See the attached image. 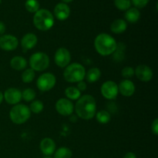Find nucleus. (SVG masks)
<instances>
[{"mask_svg":"<svg viewBox=\"0 0 158 158\" xmlns=\"http://www.w3.org/2000/svg\"><path fill=\"white\" fill-rule=\"evenodd\" d=\"M85 76V68L81 64L77 63L68 65L63 72L64 79L69 83H79L83 81Z\"/></svg>","mask_w":158,"mask_h":158,"instance_id":"4","label":"nucleus"},{"mask_svg":"<svg viewBox=\"0 0 158 158\" xmlns=\"http://www.w3.org/2000/svg\"><path fill=\"white\" fill-rule=\"evenodd\" d=\"M5 32H6V25L4 24V23L0 21V35H2Z\"/></svg>","mask_w":158,"mask_h":158,"instance_id":"34","label":"nucleus"},{"mask_svg":"<svg viewBox=\"0 0 158 158\" xmlns=\"http://www.w3.org/2000/svg\"><path fill=\"white\" fill-rule=\"evenodd\" d=\"M1 2H2V0H0V4H1Z\"/></svg>","mask_w":158,"mask_h":158,"instance_id":"39","label":"nucleus"},{"mask_svg":"<svg viewBox=\"0 0 158 158\" xmlns=\"http://www.w3.org/2000/svg\"><path fill=\"white\" fill-rule=\"evenodd\" d=\"M85 77H86L87 82H89V83H95L97 80H99V79L101 77V71L100 70L99 68H91L88 70Z\"/></svg>","mask_w":158,"mask_h":158,"instance_id":"21","label":"nucleus"},{"mask_svg":"<svg viewBox=\"0 0 158 158\" xmlns=\"http://www.w3.org/2000/svg\"><path fill=\"white\" fill-rule=\"evenodd\" d=\"M33 24L39 30H49L54 25L53 15L47 9H39L33 16Z\"/></svg>","mask_w":158,"mask_h":158,"instance_id":"3","label":"nucleus"},{"mask_svg":"<svg viewBox=\"0 0 158 158\" xmlns=\"http://www.w3.org/2000/svg\"><path fill=\"white\" fill-rule=\"evenodd\" d=\"M40 148L41 152L46 157L52 155L56 151V143L52 139L46 137L40 142Z\"/></svg>","mask_w":158,"mask_h":158,"instance_id":"14","label":"nucleus"},{"mask_svg":"<svg viewBox=\"0 0 158 158\" xmlns=\"http://www.w3.org/2000/svg\"><path fill=\"white\" fill-rule=\"evenodd\" d=\"M151 131L155 136L158 134V119H155L151 124Z\"/></svg>","mask_w":158,"mask_h":158,"instance_id":"32","label":"nucleus"},{"mask_svg":"<svg viewBox=\"0 0 158 158\" xmlns=\"http://www.w3.org/2000/svg\"><path fill=\"white\" fill-rule=\"evenodd\" d=\"M29 66L34 71H43L49 66V58L47 54L42 52H35L29 59Z\"/></svg>","mask_w":158,"mask_h":158,"instance_id":"6","label":"nucleus"},{"mask_svg":"<svg viewBox=\"0 0 158 158\" xmlns=\"http://www.w3.org/2000/svg\"><path fill=\"white\" fill-rule=\"evenodd\" d=\"M134 74L142 82H149L153 78V71L147 65H139L134 70Z\"/></svg>","mask_w":158,"mask_h":158,"instance_id":"13","label":"nucleus"},{"mask_svg":"<svg viewBox=\"0 0 158 158\" xmlns=\"http://www.w3.org/2000/svg\"><path fill=\"white\" fill-rule=\"evenodd\" d=\"M131 3L134 4L137 9H142L148 4L150 0H131Z\"/></svg>","mask_w":158,"mask_h":158,"instance_id":"31","label":"nucleus"},{"mask_svg":"<svg viewBox=\"0 0 158 158\" xmlns=\"http://www.w3.org/2000/svg\"><path fill=\"white\" fill-rule=\"evenodd\" d=\"M72 151L66 147L60 148L54 152V158H72Z\"/></svg>","mask_w":158,"mask_h":158,"instance_id":"23","label":"nucleus"},{"mask_svg":"<svg viewBox=\"0 0 158 158\" xmlns=\"http://www.w3.org/2000/svg\"><path fill=\"white\" fill-rule=\"evenodd\" d=\"M95 116L97 121L100 123H102V124H106V123H109L111 119L110 114L106 110L98 111L97 113H96Z\"/></svg>","mask_w":158,"mask_h":158,"instance_id":"24","label":"nucleus"},{"mask_svg":"<svg viewBox=\"0 0 158 158\" xmlns=\"http://www.w3.org/2000/svg\"><path fill=\"white\" fill-rule=\"evenodd\" d=\"M54 60L56 64L61 68L66 67L70 63L71 55L69 51L64 47L58 49L54 56Z\"/></svg>","mask_w":158,"mask_h":158,"instance_id":"9","label":"nucleus"},{"mask_svg":"<svg viewBox=\"0 0 158 158\" xmlns=\"http://www.w3.org/2000/svg\"><path fill=\"white\" fill-rule=\"evenodd\" d=\"M118 91L124 97H131L135 92V85L131 80H124L118 85Z\"/></svg>","mask_w":158,"mask_h":158,"instance_id":"16","label":"nucleus"},{"mask_svg":"<svg viewBox=\"0 0 158 158\" xmlns=\"http://www.w3.org/2000/svg\"><path fill=\"white\" fill-rule=\"evenodd\" d=\"M43 108H44V105H43V102L40 100H35L30 104L29 110L31 112L34 113V114H40L43 110Z\"/></svg>","mask_w":158,"mask_h":158,"instance_id":"29","label":"nucleus"},{"mask_svg":"<svg viewBox=\"0 0 158 158\" xmlns=\"http://www.w3.org/2000/svg\"><path fill=\"white\" fill-rule=\"evenodd\" d=\"M121 75L123 76V77H124L125 79L128 80V79L134 77V69H133L131 66H126V67H124L122 69Z\"/></svg>","mask_w":158,"mask_h":158,"instance_id":"30","label":"nucleus"},{"mask_svg":"<svg viewBox=\"0 0 158 158\" xmlns=\"http://www.w3.org/2000/svg\"><path fill=\"white\" fill-rule=\"evenodd\" d=\"M19 41L12 35H2L0 36V48L5 51H13L17 48Z\"/></svg>","mask_w":158,"mask_h":158,"instance_id":"11","label":"nucleus"},{"mask_svg":"<svg viewBox=\"0 0 158 158\" xmlns=\"http://www.w3.org/2000/svg\"><path fill=\"white\" fill-rule=\"evenodd\" d=\"M127 28V22L125 20L121 19H118L114 20L110 26V30L114 33L120 34L126 31Z\"/></svg>","mask_w":158,"mask_h":158,"instance_id":"18","label":"nucleus"},{"mask_svg":"<svg viewBox=\"0 0 158 158\" xmlns=\"http://www.w3.org/2000/svg\"><path fill=\"white\" fill-rule=\"evenodd\" d=\"M35 92L34 89H31V88H27V89H24L22 93V98L26 102H30L33 100L35 97Z\"/></svg>","mask_w":158,"mask_h":158,"instance_id":"28","label":"nucleus"},{"mask_svg":"<svg viewBox=\"0 0 158 158\" xmlns=\"http://www.w3.org/2000/svg\"><path fill=\"white\" fill-rule=\"evenodd\" d=\"M114 5L116 7L121 11H127L131 8V0H114Z\"/></svg>","mask_w":158,"mask_h":158,"instance_id":"27","label":"nucleus"},{"mask_svg":"<svg viewBox=\"0 0 158 158\" xmlns=\"http://www.w3.org/2000/svg\"><path fill=\"white\" fill-rule=\"evenodd\" d=\"M31 116V111L27 106L24 104H16L11 109L9 117L15 124H23L26 123Z\"/></svg>","mask_w":158,"mask_h":158,"instance_id":"5","label":"nucleus"},{"mask_svg":"<svg viewBox=\"0 0 158 158\" xmlns=\"http://www.w3.org/2000/svg\"><path fill=\"white\" fill-rule=\"evenodd\" d=\"M77 89L81 92V91L86 90V83L83 81H80L78 83V85H77Z\"/></svg>","mask_w":158,"mask_h":158,"instance_id":"33","label":"nucleus"},{"mask_svg":"<svg viewBox=\"0 0 158 158\" xmlns=\"http://www.w3.org/2000/svg\"><path fill=\"white\" fill-rule=\"evenodd\" d=\"M3 99H4V97H3V94L0 91V104H1L2 102Z\"/></svg>","mask_w":158,"mask_h":158,"instance_id":"36","label":"nucleus"},{"mask_svg":"<svg viewBox=\"0 0 158 158\" xmlns=\"http://www.w3.org/2000/svg\"><path fill=\"white\" fill-rule=\"evenodd\" d=\"M54 15L60 21L66 20L70 15V9L66 3H58L54 8Z\"/></svg>","mask_w":158,"mask_h":158,"instance_id":"15","label":"nucleus"},{"mask_svg":"<svg viewBox=\"0 0 158 158\" xmlns=\"http://www.w3.org/2000/svg\"><path fill=\"white\" fill-rule=\"evenodd\" d=\"M38 39L33 33H27L22 38L21 46L25 49H32L37 44Z\"/></svg>","mask_w":158,"mask_h":158,"instance_id":"17","label":"nucleus"},{"mask_svg":"<svg viewBox=\"0 0 158 158\" xmlns=\"http://www.w3.org/2000/svg\"><path fill=\"white\" fill-rule=\"evenodd\" d=\"M43 158H52V157H43Z\"/></svg>","mask_w":158,"mask_h":158,"instance_id":"38","label":"nucleus"},{"mask_svg":"<svg viewBox=\"0 0 158 158\" xmlns=\"http://www.w3.org/2000/svg\"><path fill=\"white\" fill-rule=\"evenodd\" d=\"M6 103L10 105H16L22 100V92L16 88H9L3 94Z\"/></svg>","mask_w":158,"mask_h":158,"instance_id":"12","label":"nucleus"},{"mask_svg":"<svg viewBox=\"0 0 158 158\" xmlns=\"http://www.w3.org/2000/svg\"><path fill=\"white\" fill-rule=\"evenodd\" d=\"M25 6L26 10L32 13H35L40 9V3L37 0H27Z\"/></svg>","mask_w":158,"mask_h":158,"instance_id":"25","label":"nucleus"},{"mask_svg":"<svg viewBox=\"0 0 158 158\" xmlns=\"http://www.w3.org/2000/svg\"><path fill=\"white\" fill-rule=\"evenodd\" d=\"M34 78H35V71L31 68L26 69L22 74V80L26 83H31Z\"/></svg>","mask_w":158,"mask_h":158,"instance_id":"26","label":"nucleus"},{"mask_svg":"<svg viewBox=\"0 0 158 158\" xmlns=\"http://www.w3.org/2000/svg\"><path fill=\"white\" fill-rule=\"evenodd\" d=\"M56 110L62 116H69L74 110V106L72 102L66 98H61L57 100L56 103Z\"/></svg>","mask_w":158,"mask_h":158,"instance_id":"10","label":"nucleus"},{"mask_svg":"<svg viewBox=\"0 0 158 158\" xmlns=\"http://www.w3.org/2000/svg\"><path fill=\"white\" fill-rule=\"evenodd\" d=\"M66 97L69 100H77L81 97V92L75 86H69L65 90Z\"/></svg>","mask_w":158,"mask_h":158,"instance_id":"22","label":"nucleus"},{"mask_svg":"<svg viewBox=\"0 0 158 158\" xmlns=\"http://www.w3.org/2000/svg\"><path fill=\"white\" fill-rule=\"evenodd\" d=\"M123 158H137V156L133 152H127L126 154L124 155Z\"/></svg>","mask_w":158,"mask_h":158,"instance_id":"35","label":"nucleus"},{"mask_svg":"<svg viewBox=\"0 0 158 158\" xmlns=\"http://www.w3.org/2000/svg\"><path fill=\"white\" fill-rule=\"evenodd\" d=\"M62 1H63V2H65L66 4L67 2H72L73 0H62Z\"/></svg>","mask_w":158,"mask_h":158,"instance_id":"37","label":"nucleus"},{"mask_svg":"<svg viewBox=\"0 0 158 158\" xmlns=\"http://www.w3.org/2000/svg\"><path fill=\"white\" fill-rule=\"evenodd\" d=\"M94 47L100 55L107 56L117 50V43L109 34L100 33L94 40Z\"/></svg>","mask_w":158,"mask_h":158,"instance_id":"2","label":"nucleus"},{"mask_svg":"<svg viewBox=\"0 0 158 158\" xmlns=\"http://www.w3.org/2000/svg\"><path fill=\"white\" fill-rule=\"evenodd\" d=\"M10 66L15 70H23L27 66V61L23 56H14L10 61Z\"/></svg>","mask_w":158,"mask_h":158,"instance_id":"19","label":"nucleus"},{"mask_svg":"<svg viewBox=\"0 0 158 158\" xmlns=\"http://www.w3.org/2000/svg\"><path fill=\"white\" fill-rule=\"evenodd\" d=\"M56 83V79L53 74L46 73L40 76L36 81V86L42 92H46L52 89Z\"/></svg>","mask_w":158,"mask_h":158,"instance_id":"7","label":"nucleus"},{"mask_svg":"<svg viewBox=\"0 0 158 158\" xmlns=\"http://www.w3.org/2000/svg\"><path fill=\"white\" fill-rule=\"evenodd\" d=\"M75 110L80 118L86 120L94 118L97 113V103L94 97L88 94L80 97L75 105Z\"/></svg>","mask_w":158,"mask_h":158,"instance_id":"1","label":"nucleus"},{"mask_svg":"<svg viewBox=\"0 0 158 158\" xmlns=\"http://www.w3.org/2000/svg\"><path fill=\"white\" fill-rule=\"evenodd\" d=\"M140 17V11L137 8H130L126 11V13H125V19L127 21L131 23H137Z\"/></svg>","mask_w":158,"mask_h":158,"instance_id":"20","label":"nucleus"},{"mask_svg":"<svg viewBox=\"0 0 158 158\" xmlns=\"http://www.w3.org/2000/svg\"><path fill=\"white\" fill-rule=\"evenodd\" d=\"M101 94L106 100H114L118 95V85L114 81H106L100 88Z\"/></svg>","mask_w":158,"mask_h":158,"instance_id":"8","label":"nucleus"}]
</instances>
